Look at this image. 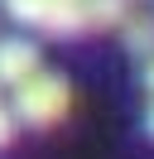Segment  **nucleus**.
Wrapping results in <instances>:
<instances>
[{
  "label": "nucleus",
  "mask_w": 154,
  "mask_h": 159,
  "mask_svg": "<svg viewBox=\"0 0 154 159\" xmlns=\"http://www.w3.org/2000/svg\"><path fill=\"white\" fill-rule=\"evenodd\" d=\"M0 10L15 24L48 39H77V34L120 29L130 20V0H0Z\"/></svg>",
  "instance_id": "nucleus-1"
},
{
  "label": "nucleus",
  "mask_w": 154,
  "mask_h": 159,
  "mask_svg": "<svg viewBox=\"0 0 154 159\" xmlns=\"http://www.w3.org/2000/svg\"><path fill=\"white\" fill-rule=\"evenodd\" d=\"M67 106H72V87H67L63 72H48V68H38L29 82H19L15 97H10V116L19 125H34V130L58 125L67 116Z\"/></svg>",
  "instance_id": "nucleus-2"
},
{
  "label": "nucleus",
  "mask_w": 154,
  "mask_h": 159,
  "mask_svg": "<svg viewBox=\"0 0 154 159\" xmlns=\"http://www.w3.org/2000/svg\"><path fill=\"white\" fill-rule=\"evenodd\" d=\"M38 68H43V53H38V43H34V39H24V34L0 39V87L15 92L19 82H29Z\"/></svg>",
  "instance_id": "nucleus-3"
},
{
  "label": "nucleus",
  "mask_w": 154,
  "mask_h": 159,
  "mask_svg": "<svg viewBox=\"0 0 154 159\" xmlns=\"http://www.w3.org/2000/svg\"><path fill=\"white\" fill-rule=\"evenodd\" d=\"M120 43L135 58H154V15H130L120 24Z\"/></svg>",
  "instance_id": "nucleus-4"
},
{
  "label": "nucleus",
  "mask_w": 154,
  "mask_h": 159,
  "mask_svg": "<svg viewBox=\"0 0 154 159\" xmlns=\"http://www.w3.org/2000/svg\"><path fill=\"white\" fill-rule=\"evenodd\" d=\"M15 130H19V120L10 116V106L0 101V149H10V145H15Z\"/></svg>",
  "instance_id": "nucleus-5"
},
{
  "label": "nucleus",
  "mask_w": 154,
  "mask_h": 159,
  "mask_svg": "<svg viewBox=\"0 0 154 159\" xmlns=\"http://www.w3.org/2000/svg\"><path fill=\"white\" fill-rule=\"evenodd\" d=\"M140 82H144V92L154 97V58H144V72H140Z\"/></svg>",
  "instance_id": "nucleus-6"
},
{
  "label": "nucleus",
  "mask_w": 154,
  "mask_h": 159,
  "mask_svg": "<svg viewBox=\"0 0 154 159\" xmlns=\"http://www.w3.org/2000/svg\"><path fill=\"white\" fill-rule=\"evenodd\" d=\"M144 130H149V140H154V101H149V111H144Z\"/></svg>",
  "instance_id": "nucleus-7"
}]
</instances>
